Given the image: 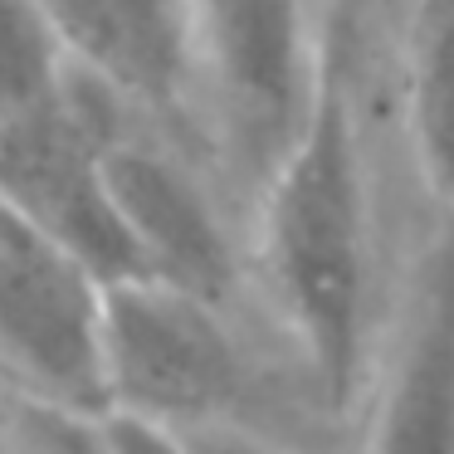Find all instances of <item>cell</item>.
<instances>
[{"instance_id": "6da1fadb", "label": "cell", "mask_w": 454, "mask_h": 454, "mask_svg": "<svg viewBox=\"0 0 454 454\" xmlns=\"http://www.w3.org/2000/svg\"><path fill=\"white\" fill-rule=\"evenodd\" d=\"M245 230L254 317L342 450L401 269L381 239L372 128L342 50L303 137L249 200Z\"/></svg>"}, {"instance_id": "7a4b0ae2", "label": "cell", "mask_w": 454, "mask_h": 454, "mask_svg": "<svg viewBox=\"0 0 454 454\" xmlns=\"http://www.w3.org/2000/svg\"><path fill=\"white\" fill-rule=\"evenodd\" d=\"M108 411L161 425L245 420L337 454L303 386L249 313L176 288L167 278H118L103 308Z\"/></svg>"}, {"instance_id": "3957f363", "label": "cell", "mask_w": 454, "mask_h": 454, "mask_svg": "<svg viewBox=\"0 0 454 454\" xmlns=\"http://www.w3.org/2000/svg\"><path fill=\"white\" fill-rule=\"evenodd\" d=\"M196 147L249 220L274 167L313 118L337 59L323 0H191Z\"/></svg>"}, {"instance_id": "277c9868", "label": "cell", "mask_w": 454, "mask_h": 454, "mask_svg": "<svg viewBox=\"0 0 454 454\" xmlns=\"http://www.w3.org/2000/svg\"><path fill=\"white\" fill-rule=\"evenodd\" d=\"M103 176L152 278L254 317L245 206L200 147L142 118L103 147Z\"/></svg>"}, {"instance_id": "5b68a950", "label": "cell", "mask_w": 454, "mask_h": 454, "mask_svg": "<svg viewBox=\"0 0 454 454\" xmlns=\"http://www.w3.org/2000/svg\"><path fill=\"white\" fill-rule=\"evenodd\" d=\"M103 308L108 278L0 200V376L11 395L89 420L108 411Z\"/></svg>"}, {"instance_id": "8992f818", "label": "cell", "mask_w": 454, "mask_h": 454, "mask_svg": "<svg viewBox=\"0 0 454 454\" xmlns=\"http://www.w3.org/2000/svg\"><path fill=\"white\" fill-rule=\"evenodd\" d=\"M337 454H454V210L401 249L362 405Z\"/></svg>"}, {"instance_id": "52a82bcc", "label": "cell", "mask_w": 454, "mask_h": 454, "mask_svg": "<svg viewBox=\"0 0 454 454\" xmlns=\"http://www.w3.org/2000/svg\"><path fill=\"white\" fill-rule=\"evenodd\" d=\"M0 200H11L108 284L147 274L103 176V142L83 132L59 98L0 118Z\"/></svg>"}, {"instance_id": "ba28073f", "label": "cell", "mask_w": 454, "mask_h": 454, "mask_svg": "<svg viewBox=\"0 0 454 454\" xmlns=\"http://www.w3.org/2000/svg\"><path fill=\"white\" fill-rule=\"evenodd\" d=\"M44 15L64 59L196 147L191 0H44Z\"/></svg>"}, {"instance_id": "9c48e42d", "label": "cell", "mask_w": 454, "mask_h": 454, "mask_svg": "<svg viewBox=\"0 0 454 454\" xmlns=\"http://www.w3.org/2000/svg\"><path fill=\"white\" fill-rule=\"evenodd\" d=\"M395 132L425 210H454V0H401Z\"/></svg>"}, {"instance_id": "30bf717a", "label": "cell", "mask_w": 454, "mask_h": 454, "mask_svg": "<svg viewBox=\"0 0 454 454\" xmlns=\"http://www.w3.org/2000/svg\"><path fill=\"white\" fill-rule=\"evenodd\" d=\"M64 50L44 0H0V118L35 113L59 93Z\"/></svg>"}, {"instance_id": "8fae6325", "label": "cell", "mask_w": 454, "mask_h": 454, "mask_svg": "<svg viewBox=\"0 0 454 454\" xmlns=\"http://www.w3.org/2000/svg\"><path fill=\"white\" fill-rule=\"evenodd\" d=\"M181 440L191 444V454H327L317 444H303L294 434H278L269 425H245V420L186 425Z\"/></svg>"}, {"instance_id": "7c38bea8", "label": "cell", "mask_w": 454, "mask_h": 454, "mask_svg": "<svg viewBox=\"0 0 454 454\" xmlns=\"http://www.w3.org/2000/svg\"><path fill=\"white\" fill-rule=\"evenodd\" d=\"M93 425H98L103 454H191V444L181 440L176 425L147 420V415H132V411H103Z\"/></svg>"}, {"instance_id": "4fadbf2b", "label": "cell", "mask_w": 454, "mask_h": 454, "mask_svg": "<svg viewBox=\"0 0 454 454\" xmlns=\"http://www.w3.org/2000/svg\"><path fill=\"white\" fill-rule=\"evenodd\" d=\"M0 454H35L30 434H25L15 420H0Z\"/></svg>"}, {"instance_id": "5bb4252c", "label": "cell", "mask_w": 454, "mask_h": 454, "mask_svg": "<svg viewBox=\"0 0 454 454\" xmlns=\"http://www.w3.org/2000/svg\"><path fill=\"white\" fill-rule=\"evenodd\" d=\"M11 405H15V395H11V386H5V376H0V420H11Z\"/></svg>"}]
</instances>
